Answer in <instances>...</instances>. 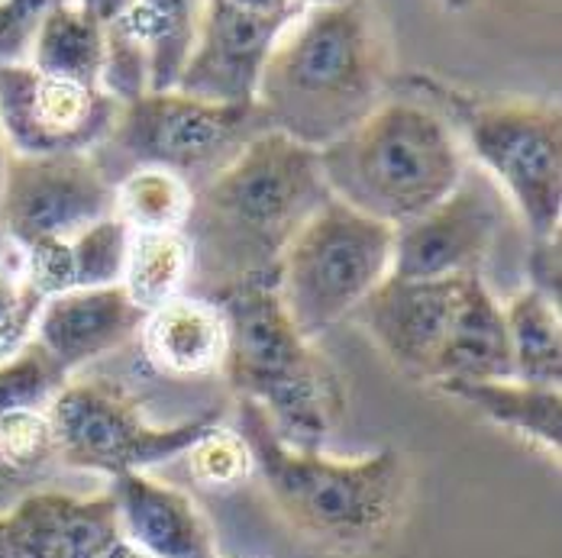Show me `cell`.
Masks as SVG:
<instances>
[{"instance_id": "obj_1", "label": "cell", "mask_w": 562, "mask_h": 558, "mask_svg": "<svg viewBox=\"0 0 562 558\" xmlns=\"http://www.w3.org/2000/svg\"><path fill=\"white\" fill-rule=\"evenodd\" d=\"M330 201L317 149L259 129L229 162L194 187L184 236L211 294L243 278H279L291 236Z\"/></svg>"}, {"instance_id": "obj_2", "label": "cell", "mask_w": 562, "mask_h": 558, "mask_svg": "<svg viewBox=\"0 0 562 558\" xmlns=\"http://www.w3.org/2000/svg\"><path fill=\"white\" fill-rule=\"evenodd\" d=\"M239 436L252 452V471L279 516L321 553L362 558L392 546L411 503V465L397 448L334 458L324 448H294L269 417L236 403Z\"/></svg>"}, {"instance_id": "obj_3", "label": "cell", "mask_w": 562, "mask_h": 558, "mask_svg": "<svg viewBox=\"0 0 562 558\" xmlns=\"http://www.w3.org/2000/svg\"><path fill=\"white\" fill-rule=\"evenodd\" d=\"M389 49L369 0L304 10L262 68L256 104L269 129L324 149L392 94Z\"/></svg>"}, {"instance_id": "obj_4", "label": "cell", "mask_w": 562, "mask_h": 558, "mask_svg": "<svg viewBox=\"0 0 562 558\" xmlns=\"http://www.w3.org/2000/svg\"><path fill=\"white\" fill-rule=\"evenodd\" d=\"M279 278H243L211 300L224 310V372L229 391L256 403L288 446L324 448L346 391L330 358L297 333L279 297Z\"/></svg>"}, {"instance_id": "obj_5", "label": "cell", "mask_w": 562, "mask_h": 558, "mask_svg": "<svg viewBox=\"0 0 562 558\" xmlns=\"http://www.w3.org/2000/svg\"><path fill=\"white\" fill-rule=\"evenodd\" d=\"M317 159L330 197L389 226L427 214L465 178L459 136L411 94H389L359 126L317 149Z\"/></svg>"}, {"instance_id": "obj_6", "label": "cell", "mask_w": 562, "mask_h": 558, "mask_svg": "<svg viewBox=\"0 0 562 558\" xmlns=\"http://www.w3.org/2000/svg\"><path fill=\"white\" fill-rule=\"evenodd\" d=\"M411 98L430 104L469 152L507 191L530 236H553L562 220V116L553 104L488 101L430 75L394 78Z\"/></svg>"}, {"instance_id": "obj_7", "label": "cell", "mask_w": 562, "mask_h": 558, "mask_svg": "<svg viewBox=\"0 0 562 558\" xmlns=\"http://www.w3.org/2000/svg\"><path fill=\"white\" fill-rule=\"evenodd\" d=\"M394 226L330 197L291 236L279 262V297L307 339L324 335L392 275Z\"/></svg>"}, {"instance_id": "obj_8", "label": "cell", "mask_w": 562, "mask_h": 558, "mask_svg": "<svg viewBox=\"0 0 562 558\" xmlns=\"http://www.w3.org/2000/svg\"><path fill=\"white\" fill-rule=\"evenodd\" d=\"M49 423L56 440V462L65 468L116 478L184 455L214 423H221V410H207L171 426H156L143 417L139 400L126 388L94 378L65 382V388L49 403Z\"/></svg>"}, {"instance_id": "obj_9", "label": "cell", "mask_w": 562, "mask_h": 558, "mask_svg": "<svg viewBox=\"0 0 562 558\" xmlns=\"http://www.w3.org/2000/svg\"><path fill=\"white\" fill-rule=\"evenodd\" d=\"M259 129H266L259 104H221L171 88L120 104L104 143L130 168H162L188 181L194 174H214Z\"/></svg>"}, {"instance_id": "obj_10", "label": "cell", "mask_w": 562, "mask_h": 558, "mask_svg": "<svg viewBox=\"0 0 562 558\" xmlns=\"http://www.w3.org/2000/svg\"><path fill=\"white\" fill-rule=\"evenodd\" d=\"M120 104L104 88L46 75L30 61L0 65V133L10 156H65L104 146Z\"/></svg>"}, {"instance_id": "obj_11", "label": "cell", "mask_w": 562, "mask_h": 558, "mask_svg": "<svg viewBox=\"0 0 562 558\" xmlns=\"http://www.w3.org/2000/svg\"><path fill=\"white\" fill-rule=\"evenodd\" d=\"M111 214L113 178L94 152L10 156L0 197V236L16 249L75 236Z\"/></svg>"}, {"instance_id": "obj_12", "label": "cell", "mask_w": 562, "mask_h": 558, "mask_svg": "<svg viewBox=\"0 0 562 558\" xmlns=\"http://www.w3.org/2000/svg\"><path fill=\"white\" fill-rule=\"evenodd\" d=\"M294 20L297 16L259 13L229 0H204L191 53L175 88L204 101L256 104L262 68Z\"/></svg>"}, {"instance_id": "obj_13", "label": "cell", "mask_w": 562, "mask_h": 558, "mask_svg": "<svg viewBox=\"0 0 562 558\" xmlns=\"http://www.w3.org/2000/svg\"><path fill=\"white\" fill-rule=\"evenodd\" d=\"M495 197L462 178L450 197H443L427 214L394 226L392 275L414 281H443L462 275H482L498 236Z\"/></svg>"}, {"instance_id": "obj_14", "label": "cell", "mask_w": 562, "mask_h": 558, "mask_svg": "<svg viewBox=\"0 0 562 558\" xmlns=\"http://www.w3.org/2000/svg\"><path fill=\"white\" fill-rule=\"evenodd\" d=\"M456 281L459 278L414 281L389 275L356 307L362 327L392 358L394 368L417 382L430 378L434 358L447 335Z\"/></svg>"}, {"instance_id": "obj_15", "label": "cell", "mask_w": 562, "mask_h": 558, "mask_svg": "<svg viewBox=\"0 0 562 558\" xmlns=\"http://www.w3.org/2000/svg\"><path fill=\"white\" fill-rule=\"evenodd\" d=\"M143 320L146 314L130 300L123 284L75 287L43 300L30 339L71 378L81 365L130 342Z\"/></svg>"}, {"instance_id": "obj_16", "label": "cell", "mask_w": 562, "mask_h": 558, "mask_svg": "<svg viewBox=\"0 0 562 558\" xmlns=\"http://www.w3.org/2000/svg\"><path fill=\"white\" fill-rule=\"evenodd\" d=\"M3 529L16 558H101L123 539L111 491L98 498L26 494L3 513Z\"/></svg>"}, {"instance_id": "obj_17", "label": "cell", "mask_w": 562, "mask_h": 558, "mask_svg": "<svg viewBox=\"0 0 562 558\" xmlns=\"http://www.w3.org/2000/svg\"><path fill=\"white\" fill-rule=\"evenodd\" d=\"M111 498L120 533L149 558H221L214 529L188 494L153 481L146 471L116 475Z\"/></svg>"}, {"instance_id": "obj_18", "label": "cell", "mask_w": 562, "mask_h": 558, "mask_svg": "<svg viewBox=\"0 0 562 558\" xmlns=\"http://www.w3.org/2000/svg\"><path fill=\"white\" fill-rule=\"evenodd\" d=\"M514 378L505 307L482 275L456 281L447 335L430 368V385L452 382H507Z\"/></svg>"}, {"instance_id": "obj_19", "label": "cell", "mask_w": 562, "mask_h": 558, "mask_svg": "<svg viewBox=\"0 0 562 558\" xmlns=\"http://www.w3.org/2000/svg\"><path fill=\"white\" fill-rule=\"evenodd\" d=\"M146 362L169 378L221 372L226 352L224 310L204 297H175L146 314L139 327Z\"/></svg>"}, {"instance_id": "obj_20", "label": "cell", "mask_w": 562, "mask_h": 558, "mask_svg": "<svg viewBox=\"0 0 562 558\" xmlns=\"http://www.w3.org/2000/svg\"><path fill=\"white\" fill-rule=\"evenodd\" d=\"M443 394L469 403L485 420L560 455L562 448V394L560 388L524 385V382H452L437 385Z\"/></svg>"}, {"instance_id": "obj_21", "label": "cell", "mask_w": 562, "mask_h": 558, "mask_svg": "<svg viewBox=\"0 0 562 558\" xmlns=\"http://www.w3.org/2000/svg\"><path fill=\"white\" fill-rule=\"evenodd\" d=\"M204 0H133L108 30L130 33L149 53V91H171L191 53Z\"/></svg>"}, {"instance_id": "obj_22", "label": "cell", "mask_w": 562, "mask_h": 558, "mask_svg": "<svg viewBox=\"0 0 562 558\" xmlns=\"http://www.w3.org/2000/svg\"><path fill=\"white\" fill-rule=\"evenodd\" d=\"M507 339L514 358V382L560 388L562 327L560 307L533 287L517 291L505 304Z\"/></svg>"}, {"instance_id": "obj_23", "label": "cell", "mask_w": 562, "mask_h": 558, "mask_svg": "<svg viewBox=\"0 0 562 558\" xmlns=\"http://www.w3.org/2000/svg\"><path fill=\"white\" fill-rule=\"evenodd\" d=\"M191 269H194V255L181 229L133 232L120 284L143 314H153L162 304L181 297V287L191 278Z\"/></svg>"}, {"instance_id": "obj_24", "label": "cell", "mask_w": 562, "mask_h": 558, "mask_svg": "<svg viewBox=\"0 0 562 558\" xmlns=\"http://www.w3.org/2000/svg\"><path fill=\"white\" fill-rule=\"evenodd\" d=\"M26 61L46 75L101 88L104 26L71 0V3L58 7L56 13L40 26Z\"/></svg>"}, {"instance_id": "obj_25", "label": "cell", "mask_w": 562, "mask_h": 558, "mask_svg": "<svg viewBox=\"0 0 562 558\" xmlns=\"http://www.w3.org/2000/svg\"><path fill=\"white\" fill-rule=\"evenodd\" d=\"M191 201L194 187L162 168H130L120 181H113V217L130 226V232H184Z\"/></svg>"}, {"instance_id": "obj_26", "label": "cell", "mask_w": 562, "mask_h": 558, "mask_svg": "<svg viewBox=\"0 0 562 558\" xmlns=\"http://www.w3.org/2000/svg\"><path fill=\"white\" fill-rule=\"evenodd\" d=\"M130 226L120 217H101L75 236H68V262L75 287H108L120 284L126 252H130Z\"/></svg>"}, {"instance_id": "obj_27", "label": "cell", "mask_w": 562, "mask_h": 558, "mask_svg": "<svg viewBox=\"0 0 562 558\" xmlns=\"http://www.w3.org/2000/svg\"><path fill=\"white\" fill-rule=\"evenodd\" d=\"M68 375L30 339L20 352L0 362V417L23 407H49Z\"/></svg>"}, {"instance_id": "obj_28", "label": "cell", "mask_w": 562, "mask_h": 558, "mask_svg": "<svg viewBox=\"0 0 562 558\" xmlns=\"http://www.w3.org/2000/svg\"><path fill=\"white\" fill-rule=\"evenodd\" d=\"M56 458L49 407H23L0 417V471L10 478L33 475Z\"/></svg>"}, {"instance_id": "obj_29", "label": "cell", "mask_w": 562, "mask_h": 558, "mask_svg": "<svg viewBox=\"0 0 562 558\" xmlns=\"http://www.w3.org/2000/svg\"><path fill=\"white\" fill-rule=\"evenodd\" d=\"M188 471L198 485L229 491L239 481L252 475V452L236 430H226L224 423H214L194 446L184 452Z\"/></svg>"}, {"instance_id": "obj_30", "label": "cell", "mask_w": 562, "mask_h": 558, "mask_svg": "<svg viewBox=\"0 0 562 558\" xmlns=\"http://www.w3.org/2000/svg\"><path fill=\"white\" fill-rule=\"evenodd\" d=\"M71 0H0V65L26 61L40 26Z\"/></svg>"}, {"instance_id": "obj_31", "label": "cell", "mask_w": 562, "mask_h": 558, "mask_svg": "<svg viewBox=\"0 0 562 558\" xmlns=\"http://www.w3.org/2000/svg\"><path fill=\"white\" fill-rule=\"evenodd\" d=\"M527 278L537 294H543L550 304L560 307V232L553 236H533L527 252Z\"/></svg>"}, {"instance_id": "obj_32", "label": "cell", "mask_w": 562, "mask_h": 558, "mask_svg": "<svg viewBox=\"0 0 562 558\" xmlns=\"http://www.w3.org/2000/svg\"><path fill=\"white\" fill-rule=\"evenodd\" d=\"M43 300H46V297H40V294L26 284V297H23L20 310H16L10 320L0 323V362H7L13 352H20V349L30 342L33 323H36V314H40Z\"/></svg>"}, {"instance_id": "obj_33", "label": "cell", "mask_w": 562, "mask_h": 558, "mask_svg": "<svg viewBox=\"0 0 562 558\" xmlns=\"http://www.w3.org/2000/svg\"><path fill=\"white\" fill-rule=\"evenodd\" d=\"M26 297V281H23V269L20 259H0V323L10 320L20 304Z\"/></svg>"}, {"instance_id": "obj_34", "label": "cell", "mask_w": 562, "mask_h": 558, "mask_svg": "<svg viewBox=\"0 0 562 558\" xmlns=\"http://www.w3.org/2000/svg\"><path fill=\"white\" fill-rule=\"evenodd\" d=\"M81 10H88L104 30L111 26V23H116L130 7H133V0H75Z\"/></svg>"}, {"instance_id": "obj_35", "label": "cell", "mask_w": 562, "mask_h": 558, "mask_svg": "<svg viewBox=\"0 0 562 558\" xmlns=\"http://www.w3.org/2000/svg\"><path fill=\"white\" fill-rule=\"evenodd\" d=\"M236 7H246V10H259V13H288V16H301L304 7L297 0H229Z\"/></svg>"}, {"instance_id": "obj_36", "label": "cell", "mask_w": 562, "mask_h": 558, "mask_svg": "<svg viewBox=\"0 0 562 558\" xmlns=\"http://www.w3.org/2000/svg\"><path fill=\"white\" fill-rule=\"evenodd\" d=\"M101 558H149V556H143V553H139L136 546H130L126 539H120V543L113 546L111 553H108V556H101Z\"/></svg>"}, {"instance_id": "obj_37", "label": "cell", "mask_w": 562, "mask_h": 558, "mask_svg": "<svg viewBox=\"0 0 562 558\" xmlns=\"http://www.w3.org/2000/svg\"><path fill=\"white\" fill-rule=\"evenodd\" d=\"M304 10H317V7H346V3H356V0H297Z\"/></svg>"}, {"instance_id": "obj_38", "label": "cell", "mask_w": 562, "mask_h": 558, "mask_svg": "<svg viewBox=\"0 0 562 558\" xmlns=\"http://www.w3.org/2000/svg\"><path fill=\"white\" fill-rule=\"evenodd\" d=\"M7 162H10V149L3 143V133H0V197H3V178H7Z\"/></svg>"}, {"instance_id": "obj_39", "label": "cell", "mask_w": 562, "mask_h": 558, "mask_svg": "<svg viewBox=\"0 0 562 558\" xmlns=\"http://www.w3.org/2000/svg\"><path fill=\"white\" fill-rule=\"evenodd\" d=\"M0 558H16L10 549V539H7V529H3V513H0Z\"/></svg>"}, {"instance_id": "obj_40", "label": "cell", "mask_w": 562, "mask_h": 558, "mask_svg": "<svg viewBox=\"0 0 562 558\" xmlns=\"http://www.w3.org/2000/svg\"><path fill=\"white\" fill-rule=\"evenodd\" d=\"M443 3H447V10H465L472 0H443Z\"/></svg>"}]
</instances>
